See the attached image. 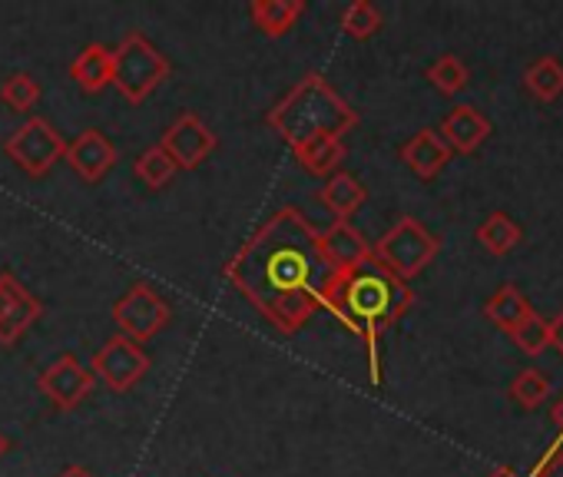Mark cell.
Returning a JSON list of instances; mask_svg holds the SVG:
<instances>
[{
  "label": "cell",
  "mask_w": 563,
  "mask_h": 477,
  "mask_svg": "<svg viewBox=\"0 0 563 477\" xmlns=\"http://www.w3.org/2000/svg\"><path fill=\"white\" fill-rule=\"evenodd\" d=\"M41 319L44 302L14 273H0V345L14 348Z\"/></svg>",
  "instance_id": "cell-11"
},
{
  "label": "cell",
  "mask_w": 563,
  "mask_h": 477,
  "mask_svg": "<svg viewBox=\"0 0 563 477\" xmlns=\"http://www.w3.org/2000/svg\"><path fill=\"white\" fill-rule=\"evenodd\" d=\"M438 253H441V239L415 215H401L372 246V256L401 282H411L415 276H421L434 263Z\"/></svg>",
  "instance_id": "cell-5"
},
{
  "label": "cell",
  "mask_w": 563,
  "mask_h": 477,
  "mask_svg": "<svg viewBox=\"0 0 563 477\" xmlns=\"http://www.w3.org/2000/svg\"><path fill=\"white\" fill-rule=\"evenodd\" d=\"M292 153H296V159L302 163L306 173L329 179L332 173H339V166L345 159V140H339V136H316V140L296 143Z\"/></svg>",
  "instance_id": "cell-19"
},
{
  "label": "cell",
  "mask_w": 563,
  "mask_h": 477,
  "mask_svg": "<svg viewBox=\"0 0 563 477\" xmlns=\"http://www.w3.org/2000/svg\"><path fill=\"white\" fill-rule=\"evenodd\" d=\"M93 371L77 358V355H60L57 362H51L41 375H37V388L41 395L57 408V411H74L80 408L90 395H93Z\"/></svg>",
  "instance_id": "cell-10"
},
{
  "label": "cell",
  "mask_w": 563,
  "mask_h": 477,
  "mask_svg": "<svg viewBox=\"0 0 563 477\" xmlns=\"http://www.w3.org/2000/svg\"><path fill=\"white\" fill-rule=\"evenodd\" d=\"M8 451H11V437H8L4 431H0V457H4Z\"/></svg>",
  "instance_id": "cell-34"
},
{
  "label": "cell",
  "mask_w": 563,
  "mask_h": 477,
  "mask_svg": "<svg viewBox=\"0 0 563 477\" xmlns=\"http://www.w3.org/2000/svg\"><path fill=\"white\" fill-rule=\"evenodd\" d=\"M401 159H405V166H408L415 176L434 179V176L448 166L451 149H448V143L438 136V130H418V133L401 146Z\"/></svg>",
  "instance_id": "cell-15"
},
{
  "label": "cell",
  "mask_w": 563,
  "mask_h": 477,
  "mask_svg": "<svg viewBox=\"0 0 563 477\" xmlns=\"http://www.w3.org/2000/svg\"><path fill=\"white\" fill-rule=\"evenodd\" d=\"M90 371L93 378H100L110 391H133L146 371H150V355L143 352V345L123 339L120 332L110 335L90 358Z\"/></svg>",
  "instance_id": "cell-8"
},
{
  "label": "cell",
  "mask_w": 563,
  "mask_h": 477,
  "mask_svg": "<svg viewBox=\"0 0 563 477\" xmlns=\"http://www.w3.org/2000/svg\"><path fill=\"white\" fill-rule=\"evenodd\" d=\"M117 159H120V153L103 130H84L80 136H74L67 143V153H64V163L90 186L100 182L117 166Z\"/></svg>",
  "instance_id": "cell-12"
},
{
  "label": "cell",
  "mask_w": 563,
  "mask_h": 477,
  "mask_svg": "<svg viewBox=\"0 0 563 477\" xmlns=\"http://www.w3.org/2000/svg\"><path fill=\"white\" fill-rule=\"evenodd\" d=\"M451 153H474L487 136H490V123L481 110L474 107H454L444 120H441V133H438Z\"/></svg>",
  "instance_id": "cell-14"
},
{
  "label": "cell",
  "mask_w": 563,
  "mask_h": 477,
  "mask_svg": "<svg viewBox=\"0 0 563 477\" xmlns=\"http://www.w3.org/2000/svg\"><path fill=\"white\" fill-rule=\"evenodd\" d=\"M484 315H487L500 332L514 335V332L523 325V319L533 315V306H530V299H527L517 286H500V289L487 299Z\"/></svg>",
  "instance_id": "cell-20"
},
{
  "label": "cell",
  "mask_w": 563,
  "mask_h": 477,
  "mask_svg": "<svg viewBox=\"0 0 563 477\" xmlns=\"http://www.w3.org/2000/svg\"><path fill=\"white\" fill-rule=\"evenodd\" d=\"M510 339H514V345H517L523 355L533 358V355H540V352L550 345V322H547L543 315L533 312L530 319H523V325H520Z\"/></svg>",
  "instance_id": "cell-28"
},
{
  "label": "cell",
  "mask_w": 563,
  "mask_h": 477,
  "mask_svg": "<svg viewBox=\"0 0 563 477\" xmlns=\"http://www.w3.org/2000/svg\"><path fill=\"white\" fill-rule=\"evenodd\" d=\"M365 199H368V189L362 186V179L342 169L332 173L319 189V202L335 215V222H352V215L365 206Z\"/></svg>",
  "instance_id": "cell-16"
},
{
  "label": "cell",
  "mask_w": 563,
  "mask_h": 477,
  "mask_svg": "<svg viewBox=\"0 0 563 477\" xmlns=\"http://www.w3.org/2000/svg\"><path fill=\"white\" fill-rule=\"evenodd\" d=\"M523 87L540 100V103H553L563 93V64L556 57H540L527 67L523 74Z\"/></svg>",
  "instance_id": "cell-22"
},
{
  "label": "cell",
  "mask_w": 563,
  "mask_h": 477,
  "mask_svg": "<svg viewBox=\"0 0 563 477\" xmlns=\"http://www.w3.org/2000/svg\"><path fill=\"white\" fill-rule=\"evenodd\" d=\"M176 173H179L176 163L166 156V149H163L159 143L150 146V149H143V153L136 156V163H133V176H136L146 189H163V186H169Z\"/></svg>",
  "instance_id": "cell-23"
},
{
  "label": "cell",
  "mask_w": 563,
  "mask_h": 477,
  "mask_svg": "<svg viewBox=\"0 0 563 477\" xmlns=\"http://www.w3.org/2000/svg\"><path fill=\"white\" fill-rule=\"evenodd\" d=\"M487 477H517V470H510V467H494Z\"/></svg>",
  "instance_id": "cell-33"
},
{
  "label": "cell",
  "mask_w": 563,
  "mask_h": 477,
  "mask_svg": "<svg viewBox=\"0 0 563 477\" xmlns=\"http://www.w3.org/2000/svg\"><path fill=\"white\" fill-rule=\"evenodd\" d=\"M159 146H163L166 156L176 163V169H199V166L216 153L219 136L212 133V126H209L199 113H189V110H186V113H179V117L166 126Z\"/></svg>",
  "instance_id": "cell-9"
},
{
  "label": "cell",
  "mask_w": 563,
  "mask_h": 477,
  "mask_svg": "<svg viewBox=\"0 0 563 477\" xmlns=\"http://www.w3.org/2000/svg\"><path fill=\"white\" fill-rule=\"evenodd\" d=\"M4 153L21 173H27L31 179H44L64 159L67 140L54 130L51 120L31 117L4 140Z\"/></svg>",
  "instance_id": "cell-6"
},
{
  "label": "cell",
  "mask_w": 563,
  "mask_h": 477,
  "mask_svg": "<svg viewBox=\"0 0 563 477\" xmlns=\"http://www.w3.org/2000/svg\"><path fill=\"white\" fill-rule=\"evenodd\" d=\"M428 80H431L444 97H454V93H461V90L467 87L471 74H467V67H464L461 57L444 54V57H438V60L428 67Z\"/></svg>",
  "instance_id": "cell-26"
},
{
  "label": "cell",
  "mask_w": 563,
  "mask_h": 477,
  "mask_svg": "<svg viewBox=\"0 0 563 477\" xmlns=\"http://www.w3.org/2000/svg\"><path fill=\"white\" fill-rule=\"evenodd\" d=\"M553 424L560 428V434H563V398L556 401V408H553Z\"/></svg>",
  "instance_id": "cell-32"
},
{
  "label": "cell",
  "mask_w": 563,
  "mask_h": 477,
  "mask_svg": "<svg viewBox=\"0 0 563 477\" xmlns=\"http://www.w3.org/2000/svg\"><path fill=\"white\" fill-rule=\"evenodd\" d=\"M70 77L84 93H103L113 84V51L107 44H87L70 64Z\"/></svg>",
  "instance_id": "cell-17"
},
{
  "label": "cell",
  "mask_w": 563,
  "mask_h": 477,
  "mask_svg": "<svg viewBox=\"0 0 563 477\" xmlns=\"http://www.w3.org/2000/svg\"><path fill=\"white\" fill-rule=\"evenodd\" d=\"M265 123L289 146L316 140V136H345L358 126V113L335 93V87L322 74H306L286 97H282Z\"/></svg>",
  "instance_id": "cell-3"
},
{
  "label": "cell",
  "mask_w": 563,
  "mask_h": 477,
  "mask_svg": "<svg viewBox=\"0 0 563 477\" xmlns=\"http://www.w3.org/2000/svg\"><path fill=\"white\" fill-rule=\"evenodd\" d=\"M110 315H113V322H117V329H120L123 339L143 345V342L156 339V335L169 325L173 309H169V302L163 299V292H156L150 282H133V286L113 302V312H110Z\"/></svg>",
  "instance_id": "cell-7"
},
{
  "label": "cell",
  "mask_w": 563,
  "mask_h": 477,
  "mask_svg": "<svg viewBox=\"0 0 563 477\" xmlns=\"http://www.w3.org/2000/svg\"><path fill=\"white\" fill-rule=\"evenodd\" d=\"M319 253L329 273H345L365 263L372 256V246L352 222H332L329 229H319Z\"/></svg>",
  "instance_id": "cell-13"
},
{
  "label": "cell",
  "mask_w": 563,
  "mask_h": 477,
  "mask_svg": "<svg viewBox=\"0 0 563 477\" xmlns=\"http://www.w3.org/2000/svg\"><path fill=\"white\" fill-rule=\"evenodd\" d=\"M523 239L520 225L507 215V212H490L481 225H477V243L490 253V256H507L517 243Z\"/></svg>",
  "instance_id": "cell-21"
},
{
  "label": "cell",
  "mask_w": 563,
  "mask_h": 477,
  "mask_svg": "<svg viewBox=\"0 0 563 477\" xmlns=\"http://www.w3.org/2000/svg\"><path fill=\"white\" fill-rule=\"evenodd\" d=\"M550 345H556V352L563 355V312L550 322Z\"/></svg>",
  "instance_id": "cell-30"
},
{
  "label": "cell",
  "mask_w": 563,
  "mask_h": 477,
  "mask_svg": "<svg viewBox=\"0 0 563 477\" xmlns=\"http://www.w3.org/2000/svg\"><path fill=\"white\" fill-rule=\"evenodd\" d=\"M57 477H93V474H90L87 467H80V464H70V467H64Z\"/></svg>",
  "instance_id": "cell-31"
},
{
  "label": "cell",
  "mask_w": 563,
  "mask_h": 477,
  "mask_svg": "<svg viewBox=\"0 0 563 477\" xmlns=\"http://www.w3.org/2000/svg\"><path fill=\"white\" fill-rule=\"evenodd\" d=\"M302 14H306V0H252L249 4L252 24L272 41L286 37Z\"/></svg>",
  "instance_id": "cell-18"
},
{
  "label": "cell",
  "mask_w": 563,
  "mask_h": 477,
  "mask_svg": "<svg viewBox=\"0 0 563 477\" xmlns=\"http://www.w3.org/2000/svg\"><path fill=\"white\" fill-rule=\"evenodd\" d=\"M329 276L319 253V229L296 206L265 219L225 266V279L282 335H296L316 319Z\"/></svg>",
  "instance_id": "cell-1"
},
{
  "label": "cell",
  "mask_w": 563,
  "mask_h": 477,
  "mask_svg": "<svg viewBox=\"0 0 563 477\" xmlns=\"http://www.w3.org/2000/svg\"><path fill=\"white\" fill-rule=\"evenodd\" d=\"M322 309L332 312L349 332H355L368 345V362H372V381H382L378 371V339L388 332L411 306L415 292L408 282L391 276L375 256L358 263L355 269L332 273L329 282L322 286Z\"/></svg>",
  "instance_id": "cell-2"
},
{
  "label": "cell",
  "mask_w": 563,
  "mask_h": 477,
  "mask_svg": "<svg viewBox=\"0 0 563 477\" xmlns=\"http://www.w3.org/2000/svg\"><path fill=\"white\" fill-rule=\"evenodd\" d=\"M547 395H550V381H547V375H540L537 368L520 371V375L514 378V385H510V398H514L520 408H537V404H543Z\"/></svg>",
  "instance_id": "cell-27"
},
{
  "label": "cell",
  "mask_w": 563,
  "mask_h": 477,
  "mask_svg": "<svg viewBox=\"0 0 563 477\" xmlns=\"http://www.w3.org/2000/svg\"><path fill=\"white\" fill-rule=\"evenodd\" d=\"M537 477H563V454H553V457L537 470Z\"/></svg>",
  "instance_id": "cell-29"
},
{
  "label": "cell",
  "mask_w": 563,
  "mask_h": 477,
  "mask_svg": "<svg viewBox=\"0 0 563 477\" xmlns=\"http://www.w3.org/2000/svg\"><path fill=\"white\" fill-rule=\"evenodd\" d=\"M0 103L14 113H31L41 103V80L31 74H11L0 84Z\"/></svg>",
  "instance_id": "cell-24"
},
{
  "label": "cell",
  "mask_w": 563,
  "mask_h": 477,
  "mask_svg": "<svg viewBox=\"0 0 563 477\" xmlns=\"http://www.w3.org/2000/svg\"><path fill=\"white\" fill-rule=\"evenodd\" d=\"M169 80V60L166 54L140 31H130L113 47V87L130 103H146L163 84Z\"/></svg>",
  "instance_id": "cell-4"
},
{
  "label": "cell",
  "mask_w": 563,
  "mask_h": 477,
  "mask_svg": "<svg viewBox=\"0 0 563 477\" xmlns=\"http://www.w3.org/2000/svg\"><path fill=\"white\" fill-rule=\"evenodd\" d=\"M339 24L352 41H368L382 31V11L375 4H368V0H355V4L345 8Z\"/></svg>",
  "instance_id": "cell-25"
}]
</instances>
